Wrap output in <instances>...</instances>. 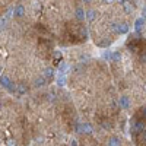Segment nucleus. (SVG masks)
Returning a JSON list of instances; mask_svg holds the SVG:
<instances>
[{
  "label": "nucleus",
  "mask_w": 146,
  "mask_h": 146,
  "mask_svg": "<svg viewBox=\"0 0 146 146\" xmlns=\"http://www.w3.org/2000/svg\"><path fill=\"white\" fill-rule=\"evenodd\" d=\"M145 121L143 120H135L133 121V124H131V136L133 137H136L137 135H140V133L145 131Z\"/></svg>",
  "instance_id": "1"
},
{
  "label": "nucleus",
  "mask_w": 146,
  "mask_h": 146,
  "mask_svg": "<svg viewBox=\"0 0 146 146\" xmlns=\"http://www.w3.org/2000/svg\"><path fill=\"white\" fill-rule=\"evenodd\" d=\"M76 131L78 133H83V135H92L94 127L91 123H80L76 126Z\"/></svg>",
  "instance_id": "2"
},
{
  "label": "nucleus",
  "mask_w": 146,
  "mask_h": 146,
  "mask_svg": "<svg viewBox=\"0 0 146 146\" xmlns=\"http://www.w3.org/2000/svg\"><path fill=\"white\" fill-rule=\"evenodd\" d=\"M113 31H115L117 34H127L129 32V25L127 23H114Z\"/></svg>",
  "instance_id": "3"
},
{
  "label": "nucleus",
  "mask_w": 146,
  "mask_h": 146,
  "mask_svg": "<svg viewBox=\"0 0 146 146\" xmlns=\"http://www.w3.org/2000/svg\"><path fill=\"white\" fill-rule=\"evenodd\" d=\"M12 13H13L15 18H23L25 16V7H23V5H16L13 7V10H12Z\"/></svg>",
  "instance_id": "4"
},
{
  "label": "nucleus",
  "mask_w": 146,
  "mask_h": 146,
  "mask_svg": "<svg viewBox=\"0 0 146 146\" xmlns=\"http://www.w3.org/2000/svg\"><path fill=\"white\" fill-rule=\"evenodd\" d=\"M42 76L47 79V80H51L56 78V69L54 67H45L44 72H42Z\"/></svg>",
  "instance_id": "5"
},
{
  "label": "nucleus",
  "mask_w": 146,
  "mask_h": 146,
  "mask_svg": "<svg viewBox=\"0 0 146 146\" xmlns=\"http://www.w3.org/2000/svg\"><path fill=\"white\" fill-rule=\"evenodd\" d=\"M12 83H13V82L10 80V78L7 75H2V76H0V85H2L5 89H9Z\"/></svg>",
  "instance_id": "6"
},
{
  "label": "nucleus",
  "mask_w": 146,
  "mask_h": 146,
  "mask_svg": "<svg viewBox=\"0 0 146 146\" xmlns=\"http://www.w3.org/2000/svg\"><path fill=\"white\" fill-rule=\"evenodd\" d=\"M75 18H76L78 21H83L85 18H86V12H85L83 7L78 6V7L75 9Z\"/></svg>",
  "instance_id": "7"
},
{
  "label": "nucleus",
  "mask_w": 146,
  "mask_h": 146,
  "mask_svg": "<svg viewBox=\"0 0 146 146\" xmlns=\"http://www.w3.org/2000/svg\"><path fill=\"white\" fill-rule=\"evenodd\" d=\"M118 105H120V108H123V110L130 108V100H129V96H120V98H118Z\"/></svg>",
  "instance_id": "8"
},
{
  "label": "nucleus",
  "mask_w": 146,
  "mask_h": 146,
  "mask_svg": "<svg viewBox=\"0 0 146 146\" xmlns=\"http://www.w3.org/2000/svg\"><path fill=\"white\" fill-rule=\"evenodd\" d=\"M45 83H47V79H45L42 75H41V76H36V78L34 79V86H35V88H42Z\"/></svg>",
  "instance_id": "9"
},
{
  "label": "nucleus",
  "mask_w": 146,
  "mask_h": 146,
  "mask_svg": "<svg viewBox=\"0 0 146 146\" xmlns=\"http://www.w3.org/2000/svg\"><path fill=\"white\" fill-rule=\"evenodd\" d=\"M66 75H63V73H57V76H56V83H57V86L60 88H63L64 85H66Z\"/></svg>",
  "instance_id": "10"
},
{
  "label": "nucleus",
  "mask_w": 146,
  "mask_h": 146,
  "mask_svg": "<svg viewBox=\"0 0 146 146\" xmlns=\"http://www.w3.org/2000/svg\"><path fill=\"white\" fill-rule=\"evenodd\" d=\"M107 146H121V140L117 136H111L107 140Z\"/></svg>",
  "instance_id": "11"
},
{
  "label": "nucleus",
  "mask_w": 146,
  "mask_h": 146,
  "mask_svg": "<svg viewBox=\"0 0 146 146\" xmlns=\"http://www.w3.org/2000/svg\"><path fill=\"white\" fill-rule=\"evenodd\" d=\"M27 92H28V86H27L25 83H22V82H21V83L16 85V94H18V95L22 96V95H25Z\"/></svg>",
  "instance_id": "12"
},
{
  "label": "nucleus",
  "mask_w": 146,
  "mask_h": 146,
  "mask_svg": "<svg viewBox=\"0 0 146 146\" xmlns=\"http://www.w3.org/2000/svg\"><path fill=\"white\" fill-rule=\"evenodd\" d=\"M143 25H145V19H143V18H139V19H136V22H135V28H136V34H139V32L142 31Z\"/></svg>",
  "instance_id": "13"
},
{
  "label": "nucleus",
  "mask_w": 146,
  "mask_h": 146,
  "mask_svg": "<svg viewBox=\"0 0 146 146\" xmlns=\"http://www.w3.org/2000/svg\"><path fill=\"white\" fill-rule=\"evenodd\" d=\"M96 15H98V12L94 10V9H91V10H88V12H86V19H88L89 22H92V21H95Z\"/></svg>",
  "instance_id": "14"
},
{
  "label": "nucleus",
  "mask_w": 146,
  "mask_h": 146,
  "mask_svg": "<svg viewBox=\"0 0 146 146\" xmlns=\"http://www.w3.org/2000/svg\"><path fill=\"white\" fill-rule=\"evenodd\" d=\"M102 58L104 60H108V62H113V51L111 50H105L102 53Z\"/></svg>",
  "instance_id": "15"
},
{
  "label": "nucleus",
  "mask_w": 146,
  "mask_h": 146,
  "mask_svg": "<svg viewBox=\"0 0 146 146\" xmlns=\"http://www.w3.org/2000/svg\"><path fill=\"white\" fill-rule=\"evenodd\" d=\"M53 57H54V60H56V63H58V64H60V62H62V57H63V54H62V51H54Z\"/></svg>",
  "instance_id": "16"
},
{
  "label": "nucleus",
  "mask_w": 146,
  "mask_h": 146,
  "mask_svg": "<svg viewBox=\"0 0 146 146\" xmlns=\"http://www.w3.org/2000/svg\"><path fill=\"white\" fill-rule=\"evenodd\" d=\"M121 5H123L124 6V10H126V13H130V12L133 10V6L129 3V2H120Z\"/></svg>",
  "instance_id": "17"
},
{
  "label": "nucleus",
  "mask_w": 146,
  "mask_h": 146,
  "mask_svg": "<svg viewBox=\"0 0 146 146\" xmlns=\"http://www.w3.org/2000/svg\"><path fill=\"white\" fill-rule=\"evenodd\" d=\"M120 60H121V53H120V51H114V53H113V62L118 63Z\"/></svg>",
  "instance_id": "18"
},
{
  "label": "nucleus",
  "mask_w": 146,
  "mask_h": 146,
  "mask_svg": "<svg viewBox=\"0 0 146 146\" xmlns=\"http://www.w3.org/2000/svg\"><path fill=\"white\" fill-rule=\"evenodd\" d=\"M80 36H82V38H85V40L88 38V31H86V28H85V27H80Z\"/></svg>",
  "instance_id": "19"
},
{
  "label": "nucleus",
  "mask_w": 146,
  "mask_h": 146,
  "mask_svg": "<svg viewBox=\"0 0 146 146\" xmlns=\"http://www.w3.org/2000/svg\"><path fill=\"white\" fill-rule=\"evenodd\" d=\"M16 145H18V142L15 139H7L6 140V146H16Z\"/></svg>",
  "instance_id": "20"
},
{
  "label": "nucleus",
  "mask_w": 146,
  "mask_h": 146,
  "mask_svg": "<svg viewBox=\"0 0 146 146\" xmlns=\"http://www.w3.org/2000/svg\"><path fill=\"white\" fill-rule=\"evenodd\" d=\"M6 22H7L6 18H0V28H3V27L6 25Z\"/></svg>",
  "instance_id": "21"
},
{
  "label": "nucleus",
  "mask_w": 146,
  "mask_h": 146,
  "mask_svg": "<svg viewBox=\"0 0 146 146\" xmlns=\"http://www.w3.org/2000/svg\"><path fill=\"white\" fill-rule=\"evenodd\" d=\"M140 60H142L143 63H146V51H142L140 53Z\"/></svg>",
  "instance_id": "22"
},
{
  "label": "nucleus",
  "mask_w": 146,
  "mask_h": 146,
  "mask_svg": "<svg viewBox=\"0 0 146 146\" xmlns=\"http://www.w3.org/2000/svg\"><path fill=\"white\" fill-rule=\"evenodd\" d=\"M140 137H142V142L146 143V130H145L143 133H140Z\"/></svg>",
  "instance_id": "23"
},
{
  "label": "nucleus",
  "mask_w": 146,
  "mask_h": 146,
  "mask_svg": "<svg viewBox=\"0 0 146 146\" xmlns=\"http://www.w3.org/2000/svg\"><path fill=\"white\" fill-rule=\"evenodd\" d=\"M140 114L143 115V118H146V107H143V108L140 110Z\"/></svg>",
  "instance_id": "24"
},
{
  "label": "nucleus",
  "mask_w": 146,
  "mask_h": 146,
  "mask_svg": "<svg viewBox=\"0 0 146 146\" xmlns=\"http://www.w3.org/2000/svg\"><path fill=\"white\" fill-rule=\"evenodd\" d=\"M70 146H78V142L73 139V140H70Z\"/></svg>",
  "instance_id": "25"
},
{
  "label": "nucleus",
  "mask_w": 146,
  "mask_h": 146,
  "mask_svg": "<svg viewBox=\"0 0 146 146\" xmlns=\"http://www.w3.org/2000/svg\"><path fill=\"white\" fill-rule=\"evenodd\" d=\"M142 15H143L142 18H143V19H146V7H143V10H142Z\"/></svg>",
  "instance_id": "26"
},
{
  "label": "nucleus",
  "mask_w": 146,
  "mask_h": 146,
  "mask_svg": "<svg viewBox=\"0 0 146 146\" xmlns=\"http://www.w3.org/2000/svg\"><path fill=\"white\" fill-rule=\"evenodd\" d=\"M2 75H3V69H2V67H0V76H2Z\"/></svg>",
  "instance_id": "27"
}]
</instances>
